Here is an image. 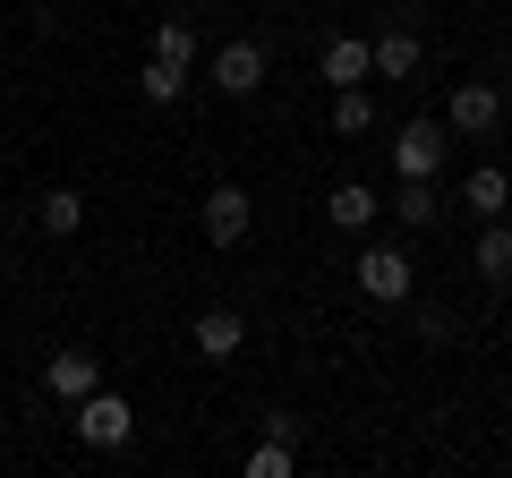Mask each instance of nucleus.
Returning a JSON list of instances; mask_svg holds the SVG:
<instances>
[{"label": "nucleus", "instance_id": "nucleus-1", "mask_svg": "<svg viewBox=\"0 0 512 478\" xmlns=\"http://www.w3.org/2000/svg\"><path fill=\"white\" fill-rule=\"evenodd\" d=\"M128 436H137V410H128L120 393H103V385H94L86 402H77V444H94V453H120Z\"/></svg>", "mask_w": 512, "mask_h": 478}, {"label": "nucleus", "instance_id": "nucleus-2", "mask_svg": "<svg viewBox=\"0 0 512 478\" xmlns=\"http://www.w3.org/2000/svg\"><path fill=\"white\" fill-rule=\"evenodd\" d=\"M444 154H453V129H444V120H410V129H393V171H402V180H436Z\"/></svg>", "mask_w": 512, "mask_h": 478}, {"label": "nucleus", "instance_id": "nucleus-3", "mask_svg": "<svg viewBox=\"0 0 512 478\" xmlns=\"http://www.w3.org/2000/svg\"><path fill=\"white\" fill-rule=\"evenodd\" d=\"M495 120H504V94H495L487 77H461V86H453V111H444V129H453V137H495Z\"/></svg>", "mask_w": 512, "mask_h": 478}, {"label": "nucleus", "instance_id": "nucleus-4", "mask_svg": "<svg viewBox=\"0 0 512 478\" xmlns=\"http://www.w3.org/2000/svg\"><path fill=\"white\" fill-rule=\"evenodd\" d=\"M410 282H419V274H410V257H402V248H359V291L376 299V308H402V299H410Z\"/></svg>", "mask_w": 512, "mask_h": 478}, {"label": "nucleus", "instance_id": "nucleus-5", "mask_svg": "<svg viewBox=\"0 0 512 478\" xmlns=\"http://www.w3.org/2000/svg\"><path fill=\"white\" fill-rule=\"evenodd\" d=\"M214 86L231 94V103H248V94L265 86V43H256V35H239V43H222V52H214Z\"/></svg>", "mask_w": 512, "mask_h": 478}, {"label": "nucleus", "instance_id": "nucleus-6", "mask_svg": "<svg viewBox=\"0 0 512 478\" xmlns=\"http://www.w3.org/2000/svg\"><path fill=\"white\" fill-rule=\"evenodd\" d=\"M248 222H256L248 188H231V180H222L214 197H205V239H214V248H239V239H248Z\"/></svg>", "mask_w": 512, "mask_h": 478}, {"label": "nucleus", "instance_id": "nucleus-7", "mask_svg": "<svg viewBox=\"0 0 512 478\" xmlns=\"http://www.w3.org/2000/svg\"><path fill=\"white\" fill-rule=\"evenodd\" d=\"M470 265H478V282L512 291V222H504V214H495V222H478V248H470Z\"/></svg>", "mask_w": 512, "mask_h": 478}, {"label": "nucleus", "instance_id": "nucleus-8", "mask_svg": "<svg viewBox=\"0 0 512 478\" xmlns=\"http://www.w3.org/2000/svg\"><path fill=\"white\" fill-rule=\"evenodd\" d=\"M43 385H52L60 402H86V393L103 385V368H94V350H52V368H43Z\"/></svg>", "mask_w": 512, "mask_h": 478}, {"label": "nucleus", "instance_id": "nucleus-9", "mask_svg": "<svg viewBox=\"0 0 512 478\" xmlns=\"http://www.w3.org/2000/svg\"><path fill=\"white\" fill-rule=\"evenodd\" d=\"M188 342H197V359H214V368H222V359H239V342H248V325H239L231 308H205Z\"/></svg>", "mask_w": 512, "mask_h": 478}, {"label": "nucleus", "instance_id": "nucleus-10", "mask_svg": "<svg viewBox=\"0 0 512 478\" xmlns=\"http://www.w3.org/2000/svg\"><path fill=\"white\" fill-rule=\"evenodd\" d=\"M316 69H325V86H359V77H376V60H367L359 35H333L325 52H316Z\"/></svg>", "mask_w": 512, "mask_h": 478}, {"label": "nucleus", "instance_id": "nucleus-11", "mask_svg": "<svg viewBox=\"0 0 512 478\" xmlns=\"http://www.w3.org/2000/svg\"><path fill=\"white\" fill-rule=\"evenodd\" d=\"M376 214H384V205H376V188H367V180H342V188L325 197V222H333V231H367Z\"/></svg>", "mask_w": 512, "mask_h": 478}, {"label": "nucleus", "instance_id": "nucleus-12", "mask_svg": "<svg viewBox=\"0 0 512 478\" xmlns=\"http://www.w3.org/2000/svg\"><path fill=\"white\" fill-rule=\"evenodd\" d=\"M461 205H470L478 222H495V214H512V180H504V171H495V163H478L470 180H461Z\"/></svg>", "mask_w": 512, "mask_h": 478}, {"label": "nucleus", "instance_id": "nucleus-13", "mask_svg": "<svg viewBox=\"0 0 512 478\" xmlns=\"http://www.w3.org/2000/svg\"><path fill=\"white\" fill-rule=\"evenodd\" d=\"M146 60H171V69H197V26L188 18H163L154 26V52Z\"/></svg>", "mask_w": 512, "mask_h": 478}, {"label": "nucleus", "instance_id": "nucleus-14", "mask_svg": "<svg viewBox=\"0 0 512 478\" xmlns=\"http://www.w3.org/2000/svg\"><path fill=\"white\" fill-rule=\"evenodd\" d=\"M367 60H376V77H419V35H376Z\"/></svg>", "mask_w": 512, "mask_h": 478}, {"label": "nucleus", "instance_id": "nucleus-15", "mask_svg": "<svg viewBox=\"0 0 512 478\" xmlns=\"http://www.w3.org/2000/svg\"><path fill=\"white\" fill-rule=\"evenodd\" d=\"M35 222H43V231H52V239H69L77 222H86V197H77V188H43V205H35Z\"/></svg>", "mask_w": 512, "mask_h": 478}, {"label": "nucleus", "instance_id": "nucleus-16", "mask_svg": "<svg viewBox=\"0 0 512 478\" xmlns=\"http://www.w3.org/2000/svg\"><path fill=\"white\" fill-rule=\"evenodd\" d=\"M393 214H402L410 231H427V222H444V205H436V180H402V188H393Z\"/></svg>", "mask_w": 512, "mask_h": 478}, {"label": "nucleus", "instance_id": "nucleus-17", "mask_svg": "<svg viewBox=\"0 0 512 478\" xmlns=\"http://www.w3.org/2000/svg\"><path fill=\"white\" fill-rule=\"evenodd\" d=\"M333 129H342V137H367V129H376V103H367V86H333Z\"/></svg>", "mask_w": 512, "mask_h": 478}, {"label": "nucleus", "instance_id": "nucleus-18", "mask_svg": "<svg viewBox=\"0 0 512 478\" xmlns=\"http://www.w3.org/2000/svg\"><path fill=\"white\" fill-rule=\"evenodd\" d=\"M137 86H146V103H180L188 69H171V60H146V77H137Z\"/></svg>", "mask_w": 512, "mask_h": 478}, {"label": "nucleus", "instance_id": "nucleus-19", "mask_svg": "<svg viewBox=\"0 0 512 478\" xmlns=\"http://www.w3.org/2000/svg\"><path fill=\"white\" fill-rule=\"evenodd\" d=\"M291 453H299V444L265 436V444H256V453H248V478H291Z\"/></svg>", "mask_w": 512, "mask_h": 478}]
</instances>
